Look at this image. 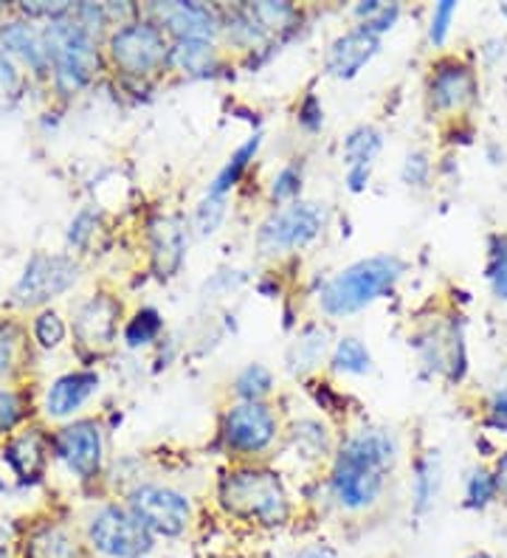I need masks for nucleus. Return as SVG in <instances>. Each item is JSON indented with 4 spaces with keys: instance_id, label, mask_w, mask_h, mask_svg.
Here are the masks:
<instances>
[{
    "instance_id": "obj_1",
    "label": "nucleus",
    "mask_w": 507,
    "mask_h": 558,
    "mask_svg": "<svg viewBox=\"0 0 507 558\" xmlns=\"http://www.w3.org/2000/svg\"><path fill=\"white\" fill-rule=\"evenodd\" d=\"M398 460V440L393 432L366 429L345 442L333 469V494L345 508L361 511L381 499L386 480Z\"/></svg>"
},
{
    "instance_id": "obj_2",
    "label": "nucleus",
    "mask_w": 507,
    "mask_h": 558,
    "mask_svg": "<svg viewBox=\"0 0 507 558\" xmlns=\"http://www.w3.org/2000/svg\"><path fill=\"white\" fill-rule=\"evenodd\" d=\"M403 259L395 254H378L352 263L350 268L338 271L336 277L322 288L318 302L327 316H352L364 311L366 305L393 291L395 282L403 277Z\"/></svg>"
},
{
    "instance_id": "obj_3",
    "label": "nucleus",
    "mask_w": 507,
    "mask_h": 558,
    "mask_svg": "<svg viewBox=\"0 0 507 558\" xmlns=\"http://www.w3.org/2000/svg\"><path fill=\"white\" fill-rule=\"evenodd\" d=\"M220 499L237 519L257 524H282L288 519V497L277 474L259 469L234 471L224 480Z\"/></svg>"
},
{
    "instance_id": "obj_4",
    "label": "nucleus",
    "mask_w": 507,
    "mask_h": 558,
    "mask_svg": "<svg viewBox=\"0 0 507 558\" xmlns=\"http://www.w3.org/2000/svg\"><path fill=\"white\" fill-rule=\"evenodd\" d=\"M48 62H55L57 85L65 94H74L82 85H88L94 71L99 69V51H96L94 32L80 21H51L46 35Z\"/></svg>"
},
{
    "instance_id": "obj_5",
    "label": "nucleus",
    "mask_w": 507,
    "mask_h": 558,
    "mask_svg": "<svg viewBox=\"0 0 507 558\" xmlns=\"http://www.w3.org/2000/svg\"><path fill=\"white\" fill-rule=\"evenodd\" d=\"M167 37L156 23H124L113 37H110V57L116 69L124 74L144 76L153 74L169 60Z\"/></svg>"
},
{
    "instance_id": "obj_6",
    "label": "nucleus",
    "mask_w": 507,
    "mask_h": 558,
    "mask_svg": "<svg viewBox=\"0 0 507 558\" xmlns=\"http://www.w3.org/2000/svg\"><path fill=\"white\" fill-rule=\"evenodd\" d=\"M325 226V211L318 209L316 204H291L285 209H277L259 226L257 243L263 254H285L293 248L311 243Z\"/></svg>"
},
{
    "instance_id": "obj_7",
    "label": "nucleus",
    "mask_w": 507,
    "mask_h": 558,
    "mask_svg": "<svg viewBox=\"0 0 507 558\" xmlns=\"http://www.w3.org/2000/svg\"><path fill=\"white\" fill-rule=\"evenodd\" d=\"M130 513L158 536H181L192 517L190 499L164 485H138L130 494Z\"/></svg>"
},
{
    "instance_id": "obj_8",
    "label": "nucleus",
    "mask_w": 507,
    "mask_h": 558,
    "mask_svg": "<svg viewBox=\"0 0 507 558\" xmlns=\"http://www.w3.org/2000/svg\"><path fill=\"white\" fill-rule=\"evenodd\" d=\"M90 542L110 558H138L153 547V533L130 511L108 505L90 522Z\"/></svg>"
},
{
    "instance_id": "obj_9",
    "label": "nucleus",
    "mask_w": 507,
    "mask_h": 558,
    "mask_svg": "<svg viewBox=\"0 0 507 558\" xmlns=\"http://www.w3.org/2000/svg\"><path fill=\"white\" fill-rule=\"evenodd\" d=\"M80 277V266L68 257H51V254H34L28 259L26 274L21 277L14 288V302L17 305H43V302L55 300L60 293L74 286Z\"/></svg>"
},
{
    "instance_id": "obj_10",
    "label": "nucleus",
    "mask_w": 507,
    "mask_h": 558,
    "mask_svg": "<svg viewBox=\"0 0 507 558\" xmlns=\"http://www.w3.org/2000/svg\"><path fill=\"white\" fill-rule=\"evenodd\" d=\"M277 437V417L263 401L237 403L226 415V440L231 449L257 454Z\"/></svg>"
},
{
    "instance_id": "obj_11",
    "label": "nucleus",
    "mask_w": 507,
    "mask_h": 558,
    "mask_svg": "<svg viewBox=\"0 0 507 558\" xmlns=\"http://www.w3.org/2000/svg\"><path fill=\"white\" fill-rule=\"evenodd\" d=\"M57 457L68 469L74 471L80 480L96 477V471L101 465V435L99 426L90 421H80L74 426H65V429L57 435L55 440Z\"/></svg>"
},
{
    "instance_id": "obj_12",
    "label": "nucleus",
    "mask_w": 507,
    "mask_h": 558,
    "mask_svg": "<svg viewBox=\"0 0 507 558\" xmlns=\"http://www.w3.org/2000/svg\"><path fill=\"white\" fill-rule=\"evenodd\" d=\"M378 35H372L370 28L364 26L352 28V32L338 37L330 46V51H327V71H330L336 80H352L372 57L378 54Z\"/></svg>"
},
{
    "instance_id": "obj_13",
    "label": "nucleus",
    "mask_w": 507,
    "mask_h": 558,
    "mask_svg": "<svg viewBox=\"0 0 507 558\" xmlns=\"http://www.w3.org/2000/svg\"><path fill=\"white\" fill-rule=\"evenodd\" d=\"M164 26L178 37V40H212L217 32L215 12L201 3H164L156 7Z\"/></svg>"
},
{
    "instance_id": "obj_14",
    "label": "nucleus",
    "mask_w": 507,
    "mask_h": 558,
    "mask_svg": "<svg viewBox=\"0 0 507 558\" xmlns=\"http://www.w3.org/2000/svg\"><path fill=\"white\" fill-rule=\"evenodd\" d=\"M473 90H476V80H473V71L468 65H462V62H443L434 71L428 94H432V105L437 110H454L471 102Z\"/></svg>"
},
{
    "instance_id": "obj_15",
    "label": "nucleus",
    "mask_w": 507,
    "mask_h": 558,
    "mask_svg": "<svg viewBox=\"0 0 507 558\" xmlns=\"http://www.w3.org/2000/svg\"><path fill=\"white\" fill-rule=\"evenodd\" d=\"M119 311H122V307L116 305L110 296H94L88 305L82 307L80 316H76V336L82 339V344L108 348L110 341L116 339Z\"/></svg>"
},
{
    "instance_id": "obj_16",
    "label": "nucleus",
    "mask_w": 507,
    "mask_h": 558,
    "mask_svg": "<svg viewBox=\"0 0 507 558\" xmlns=\"http://www.w3.org/2000/svg\"><path fill=\"white\" fill-rule=\"evenodd\" d=\"M96 389H99V375L96 373H68L62 378H57L48 389L46 409L48 415L65 417L74 415L76 409H82L90 401Z\"/></svg>"
},
{
    "instance_id": "obj_17",
    "label": "nucleus",
    "mask_w": 507,
    "mask_h": 558,
    "mask_svg": "<svg viewBox=\"0 0 507 558\" xmlns=\"http://www.w3.org/2000/svg\"><path fill=\"white\" fill-rule=\"evenodd\" d=\"M381 153V133L375 128H355L345 142L347 184L352 192H361L370 181L372 161Z\"/></svg>"
},
{
    "instance_id": "obj_18",
    "label": "nucleus",
    "mask_w": 507,
    "mask_h": 558,
    "mask_svg": "<svg viewBox=\"0 0 507 558\" xmlns=\"http://www.w3.org/2000/svg\"><path fill=\"white\" fill-rule=\"evenodd\" d=\"M149 238H153V263H156L158 277H172L186 257V232L181 220L158 218Z\"/></svg>"
},
{
    "instance_id": "obj_19",
    "label": "nucleus",
    "mask_w": 507,
    "mask_h": 558,
    "mask_svg": "<svg viewBox=\"0 0 507 558\" xmlns=\"http://www.w3.org/2000/svg\"><path fill=\"white\" fill-rule=\"evenodd\" d=\"M0 48H3L7 54L23 57L34 71L48 69L46 37L37 35L32 26H26V23H9V26L0 28Z\"/></svg>"
},
{
    "instance_id": "obj_20",
    "label": "nucleus",
    "mask_w": 507,
    "mask_h": 558,
    "mask_svg": "<svg viewBox=\"0 0 507 558\" xmlns=\"http://www.w3.org/2000/svg\"><path fill=\"white\" fill-rule=\"evenodd\" d=\"M443 488V463H439L437 451H428L418 460L412 477V505L414 513H426L439 497Z\"/></svg>"
},
{
    "instance_id": "obj_21",
    "label": "nucleus",
    "mask_w": 507,
    "mask_h": 558,
    "mask_svg": "<svg viewBox=\"0 0 507 558\" xmlns=\"http://www.w3.org/2000/svg\"><path fill=\"white\" fill-rule=\"evenodd\" d=\"M7 463L12 465V471L23 480V483H26V480L40 477L43 469H46V449H43L40 435L28 432V435L9 442Z\"/></svg>"
},
{
    "instance_id": "obj_22",
    "label": "nucleus",
    "mask_w": 507,
    "mask_h": 558,
    "mask_svg": "<svg viewBox=\"0 0 507 558\" xmlns=\"http://www.w3.org/2000/svg\"><path fill=\"white\" fill-rule=\"evenodd\" d=\"M259 142H263V136H259V133H257V136H251L249 142L243 144V147H237V153L229 158V161H226L224 170L217 172V178H215V184H212L209 195H215V198H226V192H229L231 186H234L237 181L243 178V172L249 170V163L254 161V156H257Z\"/></svg>"
},
{
    "instance_id": "obj_23",
    "label": "nucleus",
    "mask_w": 507,
    "mask_h": 558,
    "mask_svg": "<svg viewBox=\"0 0 507 558\" xmlns=\"http://www.w3.org/2000/svg\"><path fill=\"white\" fill-rule=\"evenodd\" d=\"M26 558H76V542L60 527H43L28 542Z\"/></svg>"
},
{
    "instance_id": "obj_24",
    "label": "nucleus",
    "mask_w": 507,
    "mask_h": 558,
    "mask_svg": "<svg viewBox=\"0 0 507 558\" xmlns=\"http://www.w3.org/2000/svg\"><path fill=\"white\" fill-rule=\"evenodd\" d=\"M169 60L190 74H206L215 65V51L206 40H178L176 48L169 51Z\"/></svg>"
},
{
    "instance_id": "obj_25",
    "label": "nucleus",
    "mask_w": 507,
    "mask_h": 558,
    "mask_svg": "<svg viewBox=\"0 0 507 558\" xmlns=\"http://www.w3.org/2000/svg\"><path fill=\"white\" fill-rule=\"evenodd\" d=\"M333 367L338 373L347 375H366L372 369V355L366 350V344L355 336H345V339L336 344V353H333Z\"/></svg>"
},
{
    "instance_id": "obj_26",
    "label": "nucleus",
    "mask_w": 507,
    "mask_h": 558,
    "mask_svg": "<svg viewBox=\"0 0 507 558\" xmlns=\"http://www.w3.org/2000/svg\"><path fill=\"white\" fill-rule=\"evenodd\" d=\"M499 497V483L496 474L487 469H473L466 480V505L473 511H485L487 505Z\"/></svg>"
},
{
    "instance_id": "obj_27",
    "label": "nucleus",
    "mask_w": 507,
    "mask_h": 558,
    "mask_svg": "<svg viewBox=\"0 0 507 558\" xmlns=\"http://www.w3.org/2000/svg\"><path fill=\"white\" fill-rule=\"evenodd\" d=\"M485 277L491 288H494L496 300L507 302V238H502V234L491 238Z\"/></svg>"
},
{
    "instance_id": "obj_28",
    "label": "nucleus",
    "mask_w": 507,
    "mask_h": 558,
    "mask_svg": "<svg viewBox=\"0 0 507 558\" xmlns=\"http://www.w3.org/2000/svg\"><path fill=\"white\" fill-rule=\"evenodd\" d=\"M270 387H274V375L263 364H249L243 373L237 375L234 384L237 396L243 398V401H263L270 392Z\"/></svg>"
},
{
    "instance_id": "obj_29",
    "label": "nucleus",
    "mask_w": 507,
    "mask_h": 558,
    "mask_svg": "<svg viewBox=\"0 0 507 558\" xmlns=\"http://www.w3.org/2000/svg\"><path fill=\"white\" fill-rule=\"evenodd\" d=\"M161 327H164L161 316H158L153 307H144V311H138V314L130 319L128 330H124V339H128L130 348H144V344L158 339Z\"/></svg>"
},
{
    "instance_id": "obj_30",
    "label": "nucleus",
    "mask_w": 507,
    "mask_h": 558,
    "mask_svg": "<svg viewBox=\"0 0 507 558\" xmlns=\"http://www.w3.org/2000/svg\"><path fill=\"white\" fill-rule=\"evenodd\" d=\"M226 218V198H215V195H209V198H203L201 206L195 209V232L197 234H215L217 226L224 223Z\"/></svg>"
},
{
    "instance_id": "obj_31",
    "label": "nucleus",
    "mask_w": 507,
    "mask_h": 558,
    "mask_svg": "<svg viewBox=\"0 0 507 558\" xmlns=\"http://www.w3.org/2000/svg\"><path fill=\"white\" fill-rule=\"evenodd\" d=\"M34 336H37V341H40L46 350L60 348L62 339H65V322H62L55 311H46V314H40L37 322H34Z\"/></svg>"
},
{
    "instance_id": "obj_32",
    "label": "nucleus",
    "mask_w": 507,
    "mask_h": 558,
    "mask_svg": "<svg viewBox=\"0 0 507 558\" xmlns=\"http://www.w3.org/2000/svg\"><path fill=\"white\" fill-rule=\"evenodd\" d=\"M325 330H307V333L299 339L297 344V359H293V367H299L302 364V369H311L316 367L318 355H325Z\"/></svg>"
},
{
    "instance_id": "obj_33",
    "label": "nucleus",
    "mask_w": 507,
    "mask_h": 558,
    "mask_svg": "<svg viewBox=\"0 0 507 558\" xmlns=\"http://www.w3.org/2000/svg\"><path fill=\"white\" fill-rule=\"evenodd\" d=\"M457 3L454 0H443V3H437L434 7V14H432V26H428V40L434 43V46H443L448 37V32H451V21L454 14H457Z\"/></svg>"
},
{
    "instance_id": "obj_34",
    "label": "nucleus",
    "mask_w": 507,
    "mask_h": 558,
    "mask_svg": "<svg viewBox=\"0 0 507 558\" xmlns=\"http://www.w3.org/2000/svg\"><path fill=\"white\" fill-rule=\"evenodd\" d=\"M254 21L263 28H279L282 23H288L293 17V9L288 3H257V7H249Z\"/></svg>"
},
{
    "instance_id": "obj_35",
    "label": "nucleus",
    "mask_w": 507,
    "mask_h": 558,
    "mask_svg": "<svg viewBox=\"0 0 507 558\" xmlns=\"http://www.w3.org/2000/svg\"><path fill=\"white\" fill-rule=\"evenodd\" d=\"M299 190H302V172H299V167H293L291 163V167H285V170L274 178L270 195H274L277 201H288L293 198Z\"/></svg>"
},
{
    "instance_id": "obj_36",
    "label": "nucleus",
    "mask_w": 507,
    "mask_h": 558,
    "mask_svg": "<svg viewBox=\"0 0 507 558\" xmlns=\"http://www.w3.org/2000/svg\"><path fill=\"white\" fill-rule=\"evenodd\" d=\"M487 426L494 432L507 435V381L487 401Z\"/></svg>"
},
{
    "instance_id": "obj_37",
    "label": "nucleus",
    "mask_w": 507,
    "mask_h": 558,
    "mask_svg": "<svg viewBox=\"0 0 507 558\" xmlns=\"http://www.w3.org/2000/svg\"><path fill=\"white\" fill-rule=\"evenodd\" d=\"M428 170H432V163L423 153H412V156L406 158L403 163V181L409 186H423L428 178Z\"/></svg>"
},
{
    "instance_id": "obj_38",
    "label": "nucleus",
    "mask_w": 507,
    "mask_h": 558,
    "mask_svg": "<svg viewBox=\"0 0 507 558\" xmlns=\"http://www.w3.org/2000/svg\"><path fill=\"white\" fill-rule=\"evenodd\" d=\"M21 398L14 396V392H7V389H0V435L21 421Z\"/></svg>"
},
{
    "instance_id": "obj_39",
    "label": "nucleus",
    "mask_w": 507,
    "mask_h": 558,
    "mask_svg": "<svg viewBox=\"0 0 507 558\" xmlns=\"http://www.w3.org/2000/svg\"><path fill=\"white\" fill-rule=\"evenodd\" d=\"M14 359V330L9 325H0V375H7Z\"/></svg>"
},
{
    "instance_id": "obj_40",
    "label": "nucleus",
    "mask_w": 507,
    "mask_h": 558,
    "mask_svg": "<svg viewBox=\"0 0 507 558\" xmlns=\"http://www.w3.org/2000/svg\"><path fill=\"white\" fill-rule=\"evenodd\" d=\"M14 82H17V74H14L12 62H9V54L0 48V85H3V88H12Z\"/></svg>"
},
{
    "instance_id": "obj_41",
    "label": "nucleus",
    "mask_w": 507,
    "mask_h": 558,
    "mask_svg": "<svg viewBox=\"0 0 507 558\" xmlns=\"http://www.w3.org/2000/svg\"><path fill=\"white\" fill-rule=\"evenodd\" d=\"M297 558H338V553L325 545H311V547H304Z\"/></svg>"
},
{
    "instance_id": "obj_42",
    "label": "nucleus",
    "mask_w": 507,
    "mask_h": 558,
    "mask_svg": "<svg viewBox=\"0 0 507 558\" xmlns=\"http://www.w3.org/2000/svg\"><path fill=\"white\" fill-rule=\"evenodd\" d=\"M496 483H499V494H507V454H502L499 469H496Z\"/></svg>"
},
{
    "instance_id": "obj_43",
    "label": "nucleus",
    "mask_w": 507,
    "mask_h": 558,
    "mask_svg": "<svg viewBox=\"0 0 507 558\" xmlns=\"http://www.w3.org/2000/svg\"><path fill=\"white\" fill-rule=\"evenodd\" d=\"M468 558H494V556H491V553H485V550H480V553H471Z\"/></svg>"
},
{
    "instance_id": "obj_44",
    "label": "nucleus",
    "mask_w": 507,
    "mask_h": 558,
    "mask_svg": "<svg viewBox=\"0 0 507 558\" xmlns=\"http://www.w3.org/2000/svg\"><path fill=\"white\" fill-rule=\"evenodd\" d=\"M0 558H9V550H7V547H0Z\"/></svg>"
},
{
    "instance_id": "obj_45",
    "label": "nucleus",
    "mask_w": 507,
    "mask_h": 558,
    "mask_svg": "<svg viewBox=\"0 0 507 558\" xmlns=\"http://www.w3.org/2000/svg\"><path fill=\"white\" fill-rule=\"evenodd\" d=\"M3 490H7V485H3V480H0V494H3Z\"/></svg>"
},
{
    "instance_id": "obj_46",
    "label": "nucleus",
    "mask_w": 507,
    "mask_h": 558,
    "mask_svg": "<svg viewBox=\"0 0 507 558\" xmlns=\"http://www.w3.org/2000/svg\"><path fill=\"white\" fill-rule=\"evenodd\" d=\"M502 14H505V17H507V3H505V7H502Z\"/></svg>"
}]
</instances>
